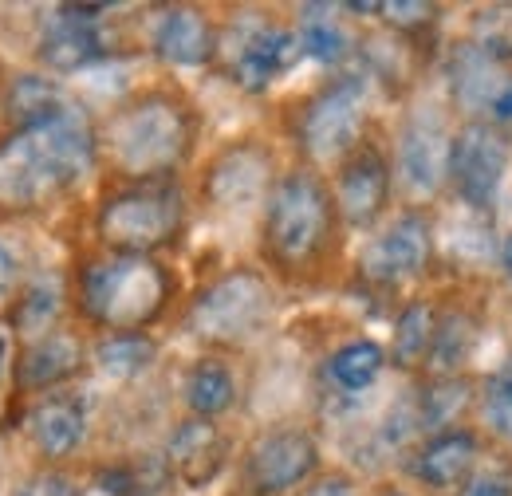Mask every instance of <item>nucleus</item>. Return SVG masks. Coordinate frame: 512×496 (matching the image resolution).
I'll return each mask as SVG.
<instances>
[{
	"label": "nucleus",
	"mask_w": 512,
	"mask_h": 496,
	"mask_svg": "<svg viewBox=\"0 0 512 496\" xmlns=\"http://www.w3.org/2000/svg\"><path fill=\"white\" fill-rule=\"evenodd\" d=\"M386 367V351L379 343H371V339H351V343H343L331 359H327V374H331V382L339 386V390H347V394H355V390H367Z\"/></svg>",
	"instance_id": "nucleus-29"
},
{
	"label": "nucleus",
	"mask_w": 512,
	"mask_h": 496,
	"mask_svg": "<svg viewBox=\"0 0 512 496\" xmlns=\"http://www.w3.org/2000/svg\"><path fill=\"white\" fill-rule=\"evenodd\" d=\"M501 268H505V276L512 280V233L505 237V245H501Z\"/></svg>",
	"instance_id": "nucleus-38"
},
{
	"label": "nucleus",
	"mask_w": 512,
	"mask_h": 496,
	"mask_svg": "<svg viewBox=\"0 0 512 496\" xmlns=\"http://www.w3.org/2000/svg\"><path fill=\"white\" fill-rule=\"evenodd\" d=\"M426 260H430V221L422 213L406 209L363 248L359 272L379 288H394V284H406V280L422 276Z\"/></svg>",
	"instance_id": "nucleus-10"
},
{
	"label": "nucleus",
	"mask_w": 512,
	"mask_h": 496,
	"mask_svg": "<svg viewBox=\"0 0 512 496\" xmlns=\"http://www.w3.org/2000/svg\"><path fill=\"white\" fill-rule=\"evenodd\" d=\"M335 209L339 221L351 229H371L383 217L386 201H390V166H386L383 150L363 142L359 150H351L339 170H335Z\"/></svg>",
	"instance_id": "nucleus-11"
},
{
	"label": "nucleus",
	"mask_w": 512,
	"mask_h": 496,
	"mask_svg": "<svg viewBox=\"0 0 512 496\" xmlns=\"http://www.w3.org/2000/svg\"><path fill=\"white\" fill-rule=\"evenodd\" d=\"M449 91L465 111H497V103L512 91V75L505 60L485 52L477 40L457 44L449 56Z\"/></svg>",
	"instance_id": "nucleus-18"
},
{
	"label": "nucleus",
	"mask_w": 512,
	"mask_h": 496,
	"mask_svg": "<svg viewBox=\"0 0 512 496\" xmlns=\"http://www.w3.org/2000/svg\"><path fill=\"white\" fill-rule=\"evenodd\" d=\"M16 496H83L79 493V481L64 473V469H36L32 477L20 481Z\"/></svg>",
	"instance_id": "nucleus-33"
},
{
	"label": "nucleus",
	"mask_w": 512,
	"mask_h": 496,
	"mask_svg": "<svg viewBox=\"0 0 512 496\" xmlns=\"http://www.w3.org/2000/svg\"><path fill=\"white\" fill-rule=\"evenodd\" d=\"M296 36H300V52L316 63H343L351 56V36L331 4H304Z\"/></svg>",
	"instance_id": "nucleus-23"
},
{
	"label": "nucleus",
	"mask_w": 512,
	"mask_h": 496,
	"mask_svg": "<svg viewBox=\"0 0 512 496\" xmlns=\"http://www.w3.org/2000/svg\"><path fill=\"white\" fill-rule=\"evenodd\" d=\"M477 343V323L465 311H446L434 323V343H430V367L438 374H453L465 367Z\"/></svg>",
	"instance_id": "nucleus-30"
},
{
	"label": "nucleus",
	"mask_w": 512,
	"mask_h": 496,
	"mask_svg": "<svg viewBox=\"0 0 512 496\" xmlns=\"http://www.w3.org/2000/svg\"><path fill=\"white\" fill-rule=\"evenodd\" d=\"M83 339L71 331H48L32 343H24V351L16 355V386L24 394H52L56 386H64L67 378L83 371Z\"/></svg>",
	"instance_id": "nucleus-19"
},
{
	"label": "nucleus",
	"mask_w": 512,
	"mask_h": 496,
	"mask_svg": "<svg viewBox=\"0 0 512 496\" xmlns=\"http://www.w3.org/2000/svg\"><path fill=\"white\" fill-rule=\"evenodd\" d=\"M60 308H64L60 288H56L52 280H36V284H28V288L20 292V300L12 304V323H16V331L32 343V339L56 331Z\"/></svg>",
	"instance_id": "nucleus-31"
},
{
	"label": "nucleus",
	"mask_w": 512,
	"mask_h": 496,
	"mask_svg": "<svg viewBox=\"0 0 512 496\" xmlns=\"http://www.w3.org/2000/svg\"><path fill=\"white\" fill-rule=\"evenodd\" d=\"M225 461H229V437L209 418H186L166 437V465L190 489L209 485L225 469Z\"/></svg>",
	"instance_id": "nucleus-17"
},
{
	"label": "nucleus",
	"mask_w": 512,
	"mask_h": 496,
	"mask_svg": "<svg viewBox=\"0 0 512 496\" xmlns=\"http://www.w3.org/2000/svg\"><path fill=\"white\" fill-rule=\"evenodd\" d=\"M481 406H485V418H489L493 434L512 441V359H505L497 371L485 378Z\"/></svg>",
	"instance_id": "nucleus-32"
},
{
	"label": "nucleus",
	"mask_w": 512,
	"mask_h": 496,
	"mask_svg": "<svg viewBox=\"0 0 512 496\" xmlns=\"http://www.w3.org/2000/svg\"><path fill=\"white\" fill-rule=\"evenodd\" d=\"M300 36L284 24L253 20L237 40H233V79L245 91H264L300 60Z\"/></svg>",
	"instance_id": "nucleus-15"
},
{
	"label": "nucleus",
	"mask_w": 512,
	"mask_h": 496,
	"mask_svg": "<svg viewBox=\"0 0 512 496\" xmlns=\"http://www.w3.org/2000/svg\"><path fill=\"white\" fill-rule=\"evenodd\" d=\"M186 229V193L178 182H127L111 189L95 213V233L107 252L154 256Z\"/></svg>",
	"instance_id": "nucleus-5"
},
{
	"label": "nucleus",
	"mask_w": 512,
	"mask_h": 496,
	"mask_svg": "<svg viewBox=\"0 0 512 496\" xmlns=\"http://www.w3.org/2000/svg\"><path fill=\"white\" fill-rule=\"evenodd\" d=\"M12 276H16V264H12V252L0 245V292L12 284Z\"/></svg>",
	"instance_id": "nucleus-37"
},
{
	"label": "nucleus",
	"mask_w": 512,
	"mask_h": 496,
	"mask_svg": "<svg viewBox=\"0 0 512 496\" xmlns=\"http://www.w3.org/2000/svg\"><path fill=\"white\" fill-rule=\"evenodd\" d=\"M339 209L335 197L316 170L300 166L276 178V186L264 197V221H260V245L264 256L284 272H304L320 264L323 252L335 241Z\"/></svg>",
	"instance_id": "nucleus-4"
},
{
	"label": "nucleus",
	"mask_w": 512,
	"mask_h": 496,
	"mask_svg": "<svg viewBox=\"0 0 512 496\" xmlns=\"http://www.w3.org/2000/svg\"><path fill=\"white\" fill-rule=\"evenodd\" d=\"M449 146L453 134L446 130L442 115L422 107L410 111L398 130V174L414 193H438L449 178Z\"/></svg>",
	"instance_id": "nucleus-14"
},
{
	"label": "nucleus",
	"mask_w": 512,
	"mask_h": 496,
	"mask_svg": "<svg viewBox=\"0 0 512 496\" xmlns=\"http://www.w3.org/2000/svg\"><path fill=\"white\" fill-rule=\"evenodd\" d=\"M182 398L190 406V418H221L225 410L237 406V378L221 359H197L186 382H182Z\"/></svg>",
	"instance_id": "nucleus-22"
},
{
	"label": "nucleus",
	"mask_w": 512,
	"mask_h": 496,
	"mask_svg": "<svg viewBox=\"0 0 512 496\" xmlns=\"http://www.w3.org/2000/svg\"><path fill=\"white\" fill-rule=\"evenodd\" d=\"M296 496H359V485L351 473H323V477H312Z\"/></svg>",
	"instance_id": "nucleus-36"
},
{
	"label": "nucleus",
	"mask_w": 512,
	"mask_h": 496,
	"mask_svg": "<svg viewBox=\"0 0 512 496\" xmlns=\"http://www.w3.org/2000/svg\"><path fill=\"white\" fill-rule=\"evenodd\" d=\"M272 311V284L253 268H233L197 292L186 327L193 339L209 347H249L272 323Z\"/></svg>",
	"instance_id": "nucleus-6"
},
{
	"label": "nucleus",
	"mask_w": 512,
	"mask_h": 496,
	"mask_svg": "<svg viewBox=\"0 0 512 496\" xmlns=\"http://www.w3.org/2000/svg\"><path fill=\"white\" fill-rule=\"evenodd\" d=\"M99 12H107V8L103 4H60V8H52V16L44 20V32H40V60L52 71H64V75L103 60L111 48L103 40Z\"/></svg>",
	"instance_id": "nucleus-12"
},
{
	"label": "nucleus",
	"mask_w": 512,
	"mask_h": 496,
	"mask_svg": "<svg viewBox=\"0 0 512 496\" xmlns=\"http://www.w3.org/2000/svg\"><path fill=\"white\" fill-rule=\"evenodd\" d=\"M99 158V130L71 103L60 115L0 138V213H36L75 189Z\"/></svg>",
	"instance_id": "nucleus-1"
},
{
	"label": "nucleus",
	"mask_w": 512,
	"mask_h": 496,
	"mask_svg": "<svg viewBox=\"0 0 512 496\" xmlns=\"http://www.w3.org/2000/svg\"><path fill=\"white\" fill-rule=\"evenodd\" d=\"M509 170V138L497 123H465L449 146V182L473 209H489Z\"/></svg>",
	"instance_id": "nucleus-9"
},
{
	"label": "nucleus",
	"mask_w": 512,
	"mask_h": 496,
	"mask_svg": "<svg viewBox=\"0 0 512 496\" xmlns=\"http://www.w3.org/2000/svg\"><path fill=\"white\" fill-rule=\"evenodd\" d=\"M320 469V445L304 426H276L253 437L241 461V481L249 496L300 493Z\"/></svg>",
	"instance_id": "nucleus-8"
},
{
	"label": "nucleus",
	"mask_w": 512,
	"mask_h": 496,
	"mask_svg": "<svg viewBox=\"0 0 512 496\" xmlns=\"http://www.w3.org/2000/svg\"><path fill=\"white\" fill-rule=\"evenodd\" d=\"M379 496H406V493H398V489H386V493H379Z\"/></svg>",
	"instance_id": "nucleus-39"
},
{
	"label": "nucleus",
	"mask_w": 512,
	"mask_h": 496,
	"mask_svg": "<svg viewBox=\"0 0 512 496\" xmlns=\"http://www.w3.org/2000/svg\"><path fill=\"white\" fill-rule=\"evenodd\" d=\"M193 111L170 91H142L115 107L99 130V150L130 182H166L193 150Z\"/></svg>",
	"instance_id": "nucleus-2"
},
{
	"label": "nucleus",
	"mask_w": 512,
	"mask_h": 496,
	"mask_svg": "<svg viewBox=\"0 0 512 496\" xmlns=\"http://www.w3.org/2000/svg\"><path fill=\"white\" fill-rule=\"evenodd\" d=\"M461 496H512L509 473H501V469H477L461 485Z\"/></svg>",
	"instance_id": "nucleus-35"
},
{
	"label": "nucleus",
	"mask_w": 512,
	"mask_h": 496,
	"mask_svg": "<svg viewBox=\"0 0 512 496\" xmlns=\"http://www.w3.org/2000/svg\"><path fill=\"white\" fill-rule=\"evenodd\" d=\"M24 430L32 449L48 461V465H60L67 457H75V449L83 445L87 437V406L79 394L71 390H52V394H40L28 414H24Z\"/></svg>",
	"instance_id": "nucleus-16"
},
{
	"label": "nucleus",
	"mask_w": 512,
	"mask_h": 496,
	"mask_svg": "<svg viewBox=\"0 0 512 496\" xmlns=\"http://www.w3.org/2000/svg\"><path fill=\"white\" fill-rule=\"evenodd\" d=\"M276 186L272 178V154L260 142H233L225 146L209 170H205V201H213L217 209H245L260 197H268V189Z\"/></svg>",
	"instance_id": "nucleus-13"
},
{
	"label": "nucleus",
	"mask_w": 512,
	"mask_h": 496,
	"mask_svg": "<svg viewBox=\"0 0 512 496\" xmlns=\"http://www.w3.org/2000/svg\"><path fill=\"white\" fill-rule=\"evenodd\" d=\"M469 406V382L465 378H453V374H438L422 394H418V426L426 434H446L453 430V422L465 414Z\"/></svg>",
	"instance_id": "nucleus-27"
},
{
	"label": "nucleus",
	"mask_w": 512,
	"mask_h": 496,
	"mask_svg": "<svg viewBox=\"0 0 512 496\" xmlns=\"http://www.w3.org/2000/svg\"><path fill=\"white\" fill-rule=\"evenodd\" d=\"M363 123H367V79L347 71V75L323 83L304 103L296 138L312 162H335V158L343 162L351 150L363 146L359 142Z\"/></svg>",
	"instance_id": "nucleus-7"
},
{
	"label": "nucleus",
	"mask_w": 512,
	"mask_h": 496,
	"mask_svg": "<svg viewBox=\"0 0 512 496\" xmlns=\"http://www.w3.org/2000/svg\"><path fill=\"white\" fill-rule=\"evenodd\" d=\"M150 48H154V56L162 63L201 67V63L213 60V52H217V32H213V24H209V16L201 8L178 4V8H166L158 16Z\"/></svg>",
	"instance_id": "nucleus-20"
},
{
	"label": "nucleus",
	"mask_w": 512,
	"mask_h": 496,
	"mask_svg": "<svg viewBox=\"0 0 512 496\" xmlns=\"http://www.w3.org/2000/svg\"><path fill=\"white\" fill-rule=\"evenodd\" d=\"M434 323H438V315L430 311V304H422V300H414V304L402 308L398 323H394V343H390V355H394V363L402 371H414V367H422L430 359Z\"/></svg>",
	"instance_id": "nucleus-28"
},
{
	"label": "nucleus",
	"mask_w": 512,
	"mask_h": 496,
	"mask_svg": "<svg viewBox=\"0 0 512 496\" xmlns=\"http://www.w3.org/2000/svg\"><path fill=\"white\" fill-rule=\"evenodd\" d=\"M166 457H138V461H119L95 473V489L103 496H158L170 481Z\"/></svg>",
	"instance_id": "nucleus-26"
},
{
	"label": "nucleus",
	"mask_w": 512,
	"mask_h": 496,
	"mask_svg": "<svg viewBox=\"0 0 512 496\" xmlns=\"http://www.w3.org/2000/svg\"><path fill=\"white\" fill-rule=\"evenodd\" d=\"M64 107H71L64 87L52 83V79H44V75H20V79H12L8 99H4V111H8V119H12V130H16V126L44 123V119L60 115Z\"/></svg>",
	"instance_id": "nucleus-24"
},
{
	"label": "nucleus",
	"mask_w": 512,
	"mask_h": 496,
	"mask_svg": "<svg viewBox=\"0 0 512 496\" xmlns=\"http://www.w3.org/2000/svg\"><path fill=\"white\" fill-rule=\"evenodd\" d=\"M477 434L469 430H446V434L426 437L418 445V453L410 457V473L414 481H422L426 489H457L473 477L477 465Z\"/></svg>",
	"instance_id": "nucleus-21"
},
{
	"label": "nucleus",
	"mask_w": 512,
	"mask_h": 496,
	"mask_svg": "<svg viewBox=\"0 0 512 496\" xmlns=\"http://www.w3.org/2000/svg\"><path fill=\"white\" fill-rule=\"evenodd\" d=\"M375 12H383V20L394 28H418L434 20V4H422V0H386Z\"/></svg>",
	"instance_id": "nucleus-34"
},
{
	"label": "nucleus",
	"mask_w": 512,
	"mask_h": 496,
	"mask_svg": "<svg viewBox=\"0 0 512 496\" xmlns=\"http://www.w3.org/2000/svg\"><path fill=\"white\" fill-rule=\"evenodd\" d=\"M95 367L107 378H138L154 367L158 359V343L146 331H127V335H103L91 347Z\"/></svg>",
	"instance_id": "nucleus-25"
},
{
	"label": "nucleus",
	"mask_w": 512,
	"mask_h": 496,
	"mask_svg": "<svg viewBox=\"0 0 512 496\" xmlns=\"http://www.w3.org/2000/svg\"><path fill=\"white\" fill-rule=\"evenodd\" d=\"M174 276L154 256L99 252L75 276V304L87 323L107 335L146 331L170 304Z\"/></svg>",
	"instance_id": "nucleus-3"
}]
</instances>
